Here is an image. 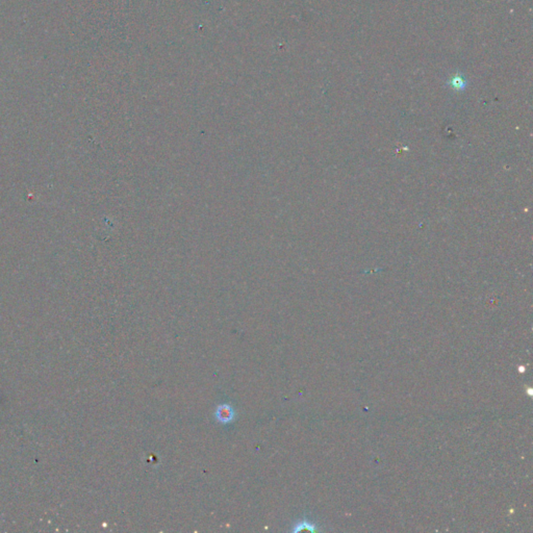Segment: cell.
Here are the masks:
<instances>
[{"label":"cell","mask_w":533,"mask_h":533,"mask_svg":"<svg viewBox=\"0 0 533 533\" xmlns=\"http://www.w3.org/2000/svg\"><path fill=\"white\" fill-rule=\"evenodd\" d=\"M215 418L222 424H228L235 419V410L229 404H221L215 411Z\"/></svg>","instance_id":"1"},{"label":"cell","mask_w":533,"mask_h":533,"mask_svg":"<svg viewBox=\"0 0 533 533\" xmlns=\"http://www.w3.org/2000/svg\"><path fill=\"white\" fill-rule=\"evenodd\" d=\"M301 530H308V531H315L316 526L311 524L308 521H301L298 524L295 525L293 531H301Z\"/></svg>","instance_id":"2"}]
</instances>
